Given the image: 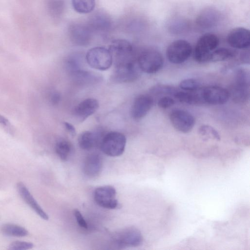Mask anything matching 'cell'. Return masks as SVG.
<instances>
[{
	"mask_svg": "<svg viewBox=\"0 0 250 250\" xmlns=\"http://www.w3.org/2000/svg\"><path fill=\"white\" fill-rule=\"evenodd\" d=\"M192 51L191 45L188 42L184 40H177L168 46L166 56L170 62L180 64L189 58Z\"/></svg>",
	"mask_w": 250,
	"mask_h": 250,
	"instance_id": "ba28073f",
	"label": "cell"
},
{
	"mask_svg": "<svg viewBox=\"0 0 250 250\" xmlns=\"http://www.w3.org/2000/svg\"><path fill=\"white\" fill-rule=\"evenodd\" d=\"M170 122L173 126L182 133H188L193 128L195 119L189 112L182 110L174 109L169 115Z\"/></svg>",
	"mask_w": 250,
	"mask_h": 250,
	"instance_id": "7c38bea8",
	"label": "cell"
},
{
	"mask_svg": "<svg viewBox=\"0 0 250 250\" xmlns=\"http://www.w3.org/2000/svg\"><path fill=\"white\" fill-rule=\"evenodd\" d=\"M69 74L72 80L79 85H91L97 83L101 80L99 75L81 68L70 73Z\"/></svg>",
	"mask_w": 250,
	"mask_h": 250,
	"instance_id": "44dd1931",
	"label": "cell"
},
{
	"mask_svg": "<svg viewBox=\"0 0 250 250\" xmlns=\"http://www.w3.org/2000/svg\"><path fill=\"white\" fill-rule=\"evenodd\" d=\"M235 55L233 51L226 48H216L210 55L209 62H218L232 58Z\"/></svg>",
	"mask_w": 250,
	"mask_h": 250,
	"instance_id": "484cf974",
	"label": "cell"
},
{
	"mask_svg": "<svg viewBox=\"0 0 250 250\" xmlns=\"http://www.w3.org/2000/svg\"><path fill=\"white\" fill-rule=\"evenodd\" d=\"M113 239L115 243L122 248L139 246L143 239L141 232L133 227L127 228L118 232Z\"/></svg>",
	"mask_w": 250,
	"mask_h": 250,
	"instance_id": "8fae6325",
	"label": "cell"
},
{
	"mask_svg": "<svg viewBox=\"0 0 250 250\" xmlns=\"http://www.w3.org/2000/svg\"><path fill=\"white\" fill-rule=\"evenodd\" d=\"M177 90L172 86L169 85H159L154 87L151 90L154 94H170L174 95Z\"/></svg>",
	"mask_w": 250,
	"mask_h": 250,
	"instance_id": "d6a6232c",
	"label": "cell"
},
{
	"mask_svg": "<svg viewBox=\"0 0 250 250\" xmlns=\"http://www.w3.org/2000/svg\"><path fill=\"white\" fill-rule=\"evenodd\" d=\"M201 103L221 105L226 103L230 94L226 89L218 86H209L200 88Z\"/></svg>",
	"mask_w": 250,
	"mask_h": 250,
	"instance_id": "9c48e42d",
	"label": "cell"
},
{
	"mask_svg": "<svg viewBox=\"0 0 250 250\" xmlns=\"http://www.w3.org/2000/svg\"><path fill=\"white\" fill-rule=\"evenodd\" d=\"M74 9L81 14H87L92 12L95 6V0H72Z\"/></svg>",
	"mask_w": 250,
	"mask_h": 250,
	"instance_id": "d4e9b609",
	"label": "cell"
},
{
	"mask_svg": "<svg viewBox=\"0 0 250 250\" xmlns=\"http://www.w3.org/2000/svg\"><path fill=\"white\" fill-rule=\"evenodd\" d=\"M104 16L103 15H98L94 18L92 27L89 26L92 30H104L108 26V19Z\"/></svg>",
	"mask_w": 250,
	"mask_h": 250,
	"instance_id": "f1b7e54d",
	"label": "cell"
},
{
	"mask_svg": "<svg viewBox=\"0 0 250 250\" xmlns=\"http://www.w3.org/2000/svg\"><path fill=\"white\" fill-rule=\"evenodd\" d=\"M221 19L219 11L211 7L203 9L197 15L195 23L198 27L203 29L216 26Z\"/></svg>",
	"mask_w": 250,
	"mask_h": 250,
	"instance_id": "4fadbf2b",
	"label": "cell"
},
{
	"mask_svg": "<svg viewBox=\"0 0 250 250\" xmlns=\"http://www.w3.org/2000/svg\"><path fill=\"white\" fill-rule=\"evenodd\" d=\"M34 245L29 242L16 241L12 242L8 247L10 250H26L33 248Z\"/></svg>",
	"mask_w": 250,
	"mask_h": 250,
	"instance_id": "1f68e13d",
	"label": "cell"
},
{
	"mask_svg": "<svg viewBox=\"0 0 250 250\" xmlns=\"http://www.w3.org/2000/svg\"><path fill=\"white\" fill-rule=\"evenodd\" d=\"M55 151L61 160L66 161L68 160L72 151L71 144L66 140H60L56 144Z\"/></svg>",
	"mask_w": 250,
	"mask_h": 250,
	"instance_id": "4316f807",
	"label": "cell"
},
{
	"mask_svg": "<svg viewBox=\"0 0 250 250\" xmlns=\"http://www.w3.org/2000/svg\"><path fill=\"white\" fill-rule=\"evenodd\" d=\"M114 65L135 60L134 49L128 41L118 39L113 41L108 49Z\"/></svg>",
	"mask_w": 250,
	"mask_h": 250,
	"instance_id": "8992f818",
	"label": "cell"
},
{
	"mask_svg": "<svg viewBox=\"0 0 250 250\" xmlns=\"http://www.w3.org/2000/svg\"><path fill=\"white\" fill-rule=\"evenodd\" d=\"M74 214L79 225L83 228L87 229V223L80 210L76 208L75 209Z\"/></svg>",
	"mask_w": 250,
	"mask_h": 250,
	"instance_id": "e575fe53",
	"label": "cell"
},
{
	"mask_svg": "<svg viewBox=\"0 0 250 250\" xmlns=\"http://www.w3.org/2000/svg\"><path fill=\"white\" fill-rule=\"evenodd\" d=\"M62 4L60 0H49L48 7L51 15L53 16L60 15L62 10Z\"/></svg>",
	"mask_w": 250,
	"mask_h": 250,
	"instance_id": "4dcf8cb0",
	"label": "cell"
},
{
	"mask_svg": "<svg viewBox=\"0 0 250 250\" xmlns=\"http://www.w3.org/2000/svg\"><path fill=\"white\" fill-rule=\"evenodd\" d=\"M174 103V100L171 97L164 96L158 100L157 104L161 108L167 109L172 106Z\"/></svg>",
	"mask_w": 250,
	"mask_h": 250,
	"instance_id": "836d02e7",
	"label": "cell"
},
{
	"mask_svg": "<svg viewBox=\"0 0 250 250\" xmlns=\"http://www.w3.org/2000/svg\"><path fill=\"white\" fill-rule=\"evenodd\" d=\"M103 168V159L97 153L88 155L84 160L83 171L84 174L89 178L98 176Z\"/></svg>",
	"mask_w": 250,
	"mask_h": 250,
	"instance_id": "d6986e66",
	"label": "cell"
},
{
	"mask_svg": "<svg viewBox=\"0 0 250 250\" xmlns=\"http://www.w3.org/2000/svg\"><path fill=\"white\" fill-rule=\"evenodd\" d=\"M17 189L21 198L39 216L45 220H48L47 214L39 205L23 183H18Z\"/></svg>",
	"mask_w": 250,
	"mask_h": 250,
	"instance_id": "ac0fdd59",
	"label": "cell"
},
{
	"mask_svg": "<svg viewBox=\"0 0 250 250\" xmlns=\"http://www.w3.org/2000/svg\"><path fill=\"white\" fill-rule=\"evenodd\" d=\"M173 96L179 102L189 104H196L201 103L199 88L191 91H181L177 90Z\"/></svg>",
	"mask_w": 250,
	"mask_h": 250,
	"instance_id": "603a6c76",
	"label": "cell"
},
{
	"mask_svg": "<svg viewBox=\"0 0 250 250\" xmlns=\"http://www.w3.org/2000/svg\"><path fill=\"white\" fill-rule=\"evenodd\" d=\"M1 232L5 235L15 237H24L28 234L24 228L11 223L3 224L0 228Z\"/></svg>",
	"mask_w": 250,
	"mask_h": 250,
	"instance_id": "cb8c5ba5",
	"label": "cell"
},
{
	"mask_svg": "<svg viewBox=\"0 0 250 250\" xmlns=\"http://www.w3.org/2000/svg\"><path fill=\"white\" fill-rule=\"evenodd\" d=\"M219 43L218 37L212 33H206L198 40L193 50V58L198 62H209L211 52Z\"/></svg>",
	"mask_w": 250,
	"mask_h": 250,
	"instance_id": "7a4b0ae2",
	"label": "cell"
},
{
	"mask_svg": "<svg viewBox=\"0 0 250 250\" xmlns=\"http://www.w3.org/2000/svg\"><path fill=\"white\" fill-rule=\"evenodd\" d=\"M65 129L72 135L76 134V129L74 126L69 123L64 122L63 123Z\"/></svg>",
	"mask_w": 250,
	"mask_h": 250,
	"instance_id": "d590c367",
	"label": "cell"
},
{
	"mask_svg": "<svg viewBox=\"0 0 250 250\" xmlns=\"http://www.w3.org/2000/svg\"><path fill=\"white\" fill-rule=\"evenodd\" d=\"M140 69L136 59L115 65L112 75L113 81L119 83H130L139 77Z\"/></svg>",
	"mask_w": 250,
	"mask_h": 250,
	"instance_id": "52a82bcc",
	"label": "cell"
},
{
	"mask_svg": "<svg viewBox=\"0 0 250 250\" xmlns=\"http://www.w3.org/2000/svg\"><path fill=\"white\" fill-rule=\"evenodd\" d=\"M199 133L203 136L220 140V137L217 131L209 125H202L198 129Z\"/></svg>",
	"mask_w": 250,
	"mask_h": 250,
	"instance_id": "83f0119b",
	"label": "cell"
},
{
	"mask_svg": "<svg viewBox=\"0 0 250 250\" xmlns=\"http://www.w3.org/2000/svg\"><path fill=\"white\" fill-rule=\"evenodd\" d=\"M0 124L3 126H8L10 123L8 120L2 115H0Z\"/></svg>",
	"mask_w": 250,
	"mask_h": 250,
	"instance_id": "74e56055",
	"label": "cell"
},
{
	"mask_svg": "<svg viewBox=\"0 0 250 250\" xmlns=\"http://www.w3.org/2000/svg\"><path fill=\"white\" fill-rule=\"evenodd\" d=\"M227 41L229 45L234 48H248L250 45V31L244 27L233 28L229 33Z\"/></svg>",
	"mask_w": 250,
	"mask_h": 250,
	"instance_id": "5bb4252c",
	"label": "cell"
},
{
	"mask_svg": "<svg viewBox=\"0 0 250 250\" xmlns=\"http://www.w3.org/2000/svg\"><path fill=\"white\" fill-rule=\"evenodd\" d=\"M69 36L72 42L79 46L89 44L92 37V29L87 25L77 23L69 28Z\"/></svg>",
	"mask_w": 250,
	"mask_h": 250,
	"instance_id": "2e32d148",
	"label": "cell"
},
{
	"mask_svg": "<svg viewBox=\"0 0 250 250\" xmlns=\"http://www.w3.org/2000/svg\"><path fill=\"white\" fill-rule=\"evenodd\" d=\"M200 84L197 80L194 79H187L182 81L179 87L183 90L191 91L197 90L199 88Z\"/></svg>",
	"mask_w": 250,
	"mask_h": 250,
	"instance_id": "f546056e",
	"label": "cell"
},
{
	"mask_svg": "<svg viewBox=\"0 0 250 250\" xmlns=\"http://www.w3.org/2000/svg\"><path fill=\"white\" fill-rule=\"evenodd\" d=\"M168 32L173 35L187 33L191 28V22L183 17H174L169 19L166 24Z\"/></svg>",
	"mask_w": 250,
	"mask_h": 250,
	"instance_id": "ffe728a7",
	"label": "cell"
},
{
	"mask_svg": "<svg viewBox=\"0 0 250 250\" xmlns=\"http://www.w3.org/2000/svg\"><path fill=\"white\" fill-rule=\"evenodd\" d=\"M153 104L152 97L148 95H140L134 100L131 108V115L135 120L144 118Z\"/></svg>",
	"mask_w": 250,
	"mask_h": 250,
	"instance_id": "9a60e30c",
	"label": "cell"
},
{
	"mask_svg": "<svg viewBox=\"0 0 250 250\" xmlns=\"http://www.w3.org/2000/svg\"><path fill=\"white\" fill-rule=\"evenodd\" d=\"M101 139L95 132L85 131L81 133L78 137V144L83 149L89 150L100 144Z\"/></svg>",
	"mask_w": 250,
	"mask_h": 250,
	"instance_id": "7402d4cb",
	"label": "cell"
},
{
	"mask_svg": "<svg viewBox=\"0 0 250 250\" xmlns=\"http://www.w3.org/2000/svg\"><path fill=\"white\" fill-rule=\"evenodd\" d=\"M137 61L140 70L147 74L158 72L163 66L162 55L154 49H147L138 56Z\"/></svg>",
	"mask_w": 250,
	"mask_h": 250,
	"instance_id": "3957f363",
	"label": "cell"
},
{
	"mask_svg": "<svg viewBox=\"0 0 250 250\" xmlns=\"http://www.w3.org/2000/svg\"><path fill=\"white\" fill-rule=\"evenodd\" d=\"M99 102L96 99L87 98L78 104L73 110V115L80 122L84 121L98 109Z\"/></svg>",
	"mask_w": 250,
	"mask_h": 250,
	"instance_id": "e0dca14e",
	"label": "cell"
},
{
	"mask_svg": "<svg viewBox=\"0 0 250 250\" xmlns=\"http://www.w3.org/2000/svg\"><path fill=\"white\" fill-rule=\"evenodd\" d=\"M61 100V95L58 92H54L52 94L51 96V101L52 104H58Z\"/></svg>",
	"mask_w": 250,
	"mask_h": 250,
	"instance_id": "8d00e7d4",
	"label": "cell"
},
{
	"mask_svg": "<svg viewBox=\"0 0 250 250\" xmlns=\"http://www.w3.org/2000/svg\"><path fill=\"white\" fill-rule=\"evenodd\" d=\"M116 190L111 186H104L97 188L94 192V199L99 206L107 209H114L118 205L116 198Z\"/></svg>",
	"mask_w": 250,
	"mask_h": 250,
	"instance_id": "30bf717a",
	"label": "cell"
},
{
	"mask_svg": "<svg viewBox=\"0 0 250 250\" xmlns=\"http://www.w3.org/2000/svg\"><path fill=\"white\" fill-rule=\"evenodd\" d=\"M85 59L90 67L102 71L109 69L113 63L109 50L103 47L91 48L87 51Z\"/></svg>",
	"mask_w": 250,
	"mask_h": 250,
	"instance_id": "5b68a950",
	"label": "cell"
},
{
	"mask_svg": "<svg viewBox=\"0 0 250 250\" xmlns=\"http://www.w3.org/2000/svg\"><path fill=\"white\" fill-rule=\"evenodd\" d=\"M126 142V137L124 134L118 131H110L102 137L99 145L105 154L117 157L124 153Z\"/></svg>",
	"mask_w": 250,
	"mask_h": 250,
	"instance_id": "6da1fadb",
	"label": "cell"
},
{
	"mask_svg": "<svg viewBox=\"0 0 250 250\" xmlns=\"http://www.w3.org/2000/svg\"><path fill=\"white\" fill-rule=\"evenodd\" d=\"M250 96V74L243 68L236 70L231 91L232 100L236 103L246 102Z\"/></svg>",
	"mask_w": 250,
	"mask_h": 250,
	"instance_id": "277c9868",
	"label": "cell"
}]
</instances>
